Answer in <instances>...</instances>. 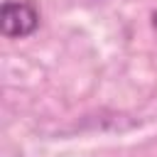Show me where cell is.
<instances>
[{"mask_svg": "<svg viewBox=\"0 0 157 157\" xmlns=\"http://www.w3.org/2000/svg\"><path fill=\"white\" fill-rule=\"evenodd\" d=\"M39 25V12L27 0H7L0 10V29L10 39L29 37Z\"/></svg>", "mask_w": 157, "mask_h": 157, "instance_id": "cell-1", "label": "cell"}, {"mask_svg": "<svg viewBox=\"0 0 157 157\" xmlns=\"http://www.w3.org/2000/svg\"><path fill=\"white\" fill-rule=\"evenodd\" d=\"M152 25H155V29H157V12L152 15Z\"/></svg>", "mask_w": 157, "mask_h": 157, "instance_id": "cell-2", "label": "cell"}]
</instances>
